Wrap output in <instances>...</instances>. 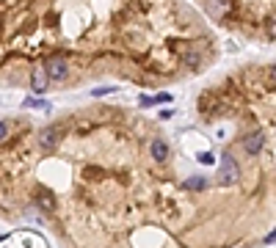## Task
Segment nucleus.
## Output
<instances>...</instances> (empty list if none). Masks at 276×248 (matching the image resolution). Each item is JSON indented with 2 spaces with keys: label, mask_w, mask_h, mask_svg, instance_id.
<instances>
[{
  "label": "nucleus",
  "mask_w": 276,
  "mask_h": 248,
  "mask_svg": "<svg viewBox=\"0 0 276 248\" xmlns=\"http://www.w3.org/2000/svg\"><path fill=\"white\" fill-rule=\"evenodd\" d=\"M152 157L155 160H166L169 157V144H166V141H152Z\"/></svg>",
  "instance_id": "nucleus-7"
},
{
  "label": "nucleus",
  "mask_w": 276,
  "mask_h": 248,
  "mask_svg": "<svg viewBox=\"0 0 276 248\" xmlns=\"http://www.w3.org/2000/svg\"><path fill=\"white\" fill-rule=\"evenodd\" d=\"M44 72H47V77H50V80H64L66 72H69V66H66V61L61 56H53V58H47V61H44Z\"/></svg>",
  "instance_id": "nucleus-2"
},
{
  "label": "nucleus",
  "mask_w": 276,
  "mask_h": 248,
  "mask_svg": "<svg viewBox=\"0 0 276 248\" xmlns=\"http://www.w3.org/2000/svg\"><path fill=\"white\" fill-rule=\"evenodd\" d=\"M39 141H42L44 152H53L58 144H61V127H58V124L44 127V130H42V135H39Z\"/></svg>",
  "instance_id": "nucleus-3"
},
{
  "label": "nucleus",
  "mask_w": 276,
  "mask_h": 248,
  "mask_svg": "<svg viewBox=\"0 0 276 248\" xmlns=\"http://www.w3.org/2000/svg\"><path fill=\"white\" fill-rule=\"evenodd\" d=\"M205 185H207V179H205V177H191V179L185 182L188 190H205Z\"/></svg>",
  "instance_id": "nucleus-8"
},
{
  "label": "nucleus",
  "mask_w": 276,
  "mask_h": 248,
  "mask_svg": "<svg viewBox=\"0 0 276 248\" xmlns=\"http://www.w3.org/2000/svg\"><path fill=\"white\" fill-rule=\"evenodd\" d=\"M6 135H9V127H6L3 122H0V144H3V141H6Z\"/></svg>",
  "instance_id": "nucleus-12"
},
{
  "label": "nucleus",
  "mask_w": 276,
  "mask_h": 248,
  "mask_svg": "<svg viewBox=\"0 0 276 248\" xmlns=\"http://www.w3.org/2000/svg\"><path fill=\"white\" fill-rule=\"evenodd\" d=\"M113 89H108V86H103V89H94L91 94H94V97H105V94H111Z\"/></svg>",
  "instance_id": "nucleus-11"
},
{
  "label": "nucleus",
  "mask_w": 276,
  "mask_h": 248,
  "mask_svg": "<svg viewBox=\"0 0 276 248\" xmlns=\"http://www.w3.org/2000/svg\"><path fill=\"white\" fill-rule=\"evenodd\" d=\"M25 108H42V111H53V105L47 102V99H25Z\"/></svg>",
  "instance_id": "nucleus-9"
},
{
  "label": "nucleus",
  "mask_w": 276,
  "mask_h": 248,
  "mask_svg": "<svg viewBox=\"0 0 276 248\" xmlns=\"http://www.w3.org/2000/svg\"><path fill=\"white\" fill-rule=\"evenodd\" d=\"M240 179V169H238V163H235V157L232 155H221V163H218V182L221 185H235Z\"/></svg>",
  "instance_id": "nucleus-1"
},
{
  "label": "nucleus",
  "mask_w": 276,
  "mask_h": 248,
  "mask_svg": "<svg viewBox=\"0 0 276 248\" xmlns=\"http://www.w3.org/2000/svg\"><path fill=\"white\" fill-rule=\"evenodd\" d=\"M169 99H171V97H169V94H158V97H155V99H152V102H169Z\"/></svg>",
  "instance_id": "nucleus-13"
},
{
  "label": "nucleus",
  "mask_w": 276,
  "mask_h": 248,
  "mask_svg": "<svg viewBox=\"0 0 276 248\" xmlns=\"http://www.w3.org/2000/svg\"><path fill=\"white\" fill-rule=\"evenodd\" d=\"M199 160H202L205 166H213V163H215V157L210 155V152H202V155H199Z\"/></svg>",
  "instance_id": "nucleus-10"
},
{
  "label": "nucleus",
  "mask_w": 276,
  "mask_h": 248,
  "mask_svg": "<svg viewBox=\"0 0 276 248\" xmlns=\"http://www.w3.org/2000/svg\"><path fill=\"white\" fill-rule=\"evenodd\" d=\"M262 144H265V132H252V135L243 138V152L246 155H257V152L262 149Z\"/></svg>",
  "instance_id": "nucleus-5"
},
{
  "label": "nucleus",
  "mask_w": 276,
  "mask_h": 248,
  "mask_svg": "<svg viewBox=\"0 0 276 248\" xmlns=\"http://www.w3.org/2000/svg\"><path fill=\"white\" fill-rule=\"evenodd\" d=\"M205 9L213 19H224L232 11V0H205Z\"/></svg>",
  "instance_id": "nucleus-4"
},
{
  "label": "nucleus",
  "mask_w": 276,
  "mask_h": 248,
  "mask_svg": "<svg viewBox=\"0 0 276 248\" xmlns=\"http://www.w3.org/2000/svg\"><path fill=\"white\" fill-rule=\"evenodd\" d=\"M47 83H50V77H47L44 66H39V69H33V77H31V89L36 91V94H44Z\"/></svg>",
  "instance_id": "nucleus-6"
}]
</instances>
